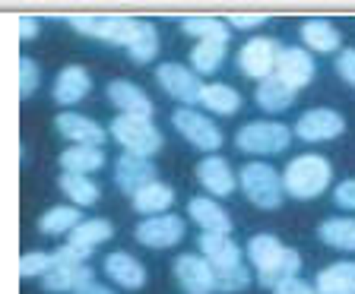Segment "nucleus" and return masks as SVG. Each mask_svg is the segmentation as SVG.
<instances>
[{
    "label": "nucleus",
    "mask_w": 355,
    "mask_h": 294,
    "mask_svg": "<svg viewBox=\"0 0 355 294\" xmlns=\"http://www.w3.org/2000/svg\"><path fill=\"white\" fill-rule=\"evenodd\" d=\"M273 76L298 92L302 86H308V82L314 80V57H311L304 48H279Z\"/></svg>",
    "instance_id": "f8f14e48"
},
{
    "label": "nucleus",
    "mask_w": 355,
    "mask_h": 294,
    "mask_svg": "<svg viewBox=\"0 0 355 294\" xmlns=\"http://www.w3.org/2000/svg\"><path fill=\"white\" fill-rule=\"evenodd\" d=\"M114 235V225L108 219H83L70 235H67V247H73L83 259H89V253L96 250L98 244L111 241Z\"/></svg>",
    "instance_id": "f3484780"
},
{
    "label": "nucleus",
    "mask_w": 355,
    "mask_h": 294,
    "mask_svg": "<svg viewBox=\"0 0 355 294\" xmlns=\"http://www.w3.org/2000/svg\"><path fill=\"white\" fill-rule=\"evenodd\" d=\"M105 273H108V279L114 285L127 288V291H137V288L146 285V269L130 253H108L105 257Z\"/></svg>",
    "instance_id": "6ab92c4d"
},
{
    "label": "nucleus",
    "mask_w": 355,
    "mask_h": 294,
    "mask_svg": "<svg viewBox=\"0 0 355 294\" xmlns=\"http://www.w3.org/2000/svg\"><path fill=\"white\" fill-rule=\"evenodd\" d=\"M266 22V16H229V29H260Z\"/></svg>",
    "instance_id": "79ce46f5"
},
{
    "label": "nucleus",
    "mask_w": 355,
    "mask_h": 294,
    "mask_svg": "<svg viewBox=\"0 0 355 294\" xmlns=\"http://www.w3.org/2000/svg\"><path fill=\"white\" fill-rule=\"evenodd\" d=\"M60 190L70 196V203H73L76 209L98 203V187L92 184L86 174H60Z\"/></svg>",
    "instance_id": "f704fd0d"
},
{
    "label": "nucleus",
    "mask_w": 355,
    "mask_h": 294,
    "mask_svg": "<svg viewBox=\"0 0 355 294\" xmlns=\"http://www.w3.org/2000/svg\"><path fill=\"white\" fill-rule=\"evenodd\" d=\"M51 269V253H26L19 259V273L26 279H35V275H44Z\"/></svg>",
    "instance_id": "4c0bfd02"
},
{
    "label": "nucleus",
    "mask_w": 355,
    "mask_h": 294,
    "mask_svg": "<svg viewBox=\"0 0 355 294\" xmlns=\"http://www.w3.org/2000/svg\"><path fill=\"white\" fill-rule=\"evenodd\" d=\"M127 54L137 64H149L159 54V32H155L153 22H137V32H133V42L127 44Z\"/></svg>",
    "instance_id": "72a5a7b5"
},
{
    "label": "nucleus",
    "mask_w": 355,
    "mask_h": 294,
    "mask_svg": "<svg viewBox=\"0 0 355 294\" xmlns=\"http://www.w3.org/2000/svg\"><path fill=\"white\" fill-rule=\"evenodd\" d=\"M60 165L64 174H92L105 165V149L96 146H70L67 152H60Z\"/></svg>",
    "instance_id": "bb28decb"
},
{
    "label": "nucleus",
    "mask_w": 355,
    "mask_h": 294,
    "mask_svg": "<svg viewBox=\"0 0 355 294\" xmlns=\"http://www.w3.org/2000/svg\"><path fill=\"white\" fill-rule=\"evenodd\" d=\"M111 140H118L121 149L127 155H140V158H153L159 149H162V133L153 120L146 118H127V114H118L108 127Z\"/></svg>",
    "instance_id": "7ed1b4c3"
},
{
    "label": "nucleus",
    "mask_w": 355,
    "mask_h": 294,
    "mask_svg": "<svg viewBox=\"0 0 355 294\" xmlns=\"http://www.w3.org/2000/svg\"><path fill=\"white\" fill-rule=\"evenodd\" d=\"M336 70H340V76L349 82V86L355 89V48H346V51H340V57H336Z\"/></svg>",
    "instance_id": "ea45409f"
},
{
    "label": "nucleus",
    "mask_w": 355,
    "mask_h": 294,
    "mask_svg": "<svg viewBox=\"0 0 355 294\" xmlns=\"http://www.w3.org/2000/svg\"><path fill=\"white\" fill-rule=\"evenodd\" d=\"M333 199H336V206L340 209H352L355 212V177L343 181V184L333 190Z\"/></svg>",
    "instance_id": "58836bf2"
},
{
    "label": "nucleus",
    "mask_w": 355,
    "mask_h": 294,
    "mask_svg": "<svg viewBox=\"0 0 355 294\" xmlns=\"http://www.w3.org/2000/svg\"><path fill=\"white\" fill-rule=\"evenodd\" d=\"M155 82H159V89H165V95L184 104L200 102V92H203V80L181 64H159L155 66Z\"/></svg>",
    "instance_id": "1a4fd4ad"
},
{
    "label": "nucleus",
    "mask_w": 355,
    "mask_h": 294,
    "mask_svg": "<svg viewBox=\"0 0 355 294\" xmlns=\"http://www.w3.org/2000/svg\"><path fill=\"white\" fill-rule=\"evenodd\" d=\"M197 181L203 184V190H209L213 196H229L235 190V174H232V165L219 155H209L197 165Z\"/></svg>",
    "instance_id": "412c9836"
},
{
    "label": "nucleus",
    "mask_w": 355,
    "mask_h": 294,
    "mask_svg": "<svg viewBox=\"0 0 355 294\" xmlns=\"http://www.w3.org/2000/svg\"><path fill=\"white\" fill-rule=\"evenodd\" d=\"M292 143V130L279 120H251L235 133V146L248 155H276Z\"/></svg>",
    "instance_id": "20e7f679"
},
{
    "label": "nucleus",
    "mask_w": 355,
    "mask_h": 294,
    "mask_svg": "<svg viewBox=\"0 0 355 294\" xmlns=\"http://www.w3.org/2000/svg\"><path fill=\"white\" fill-rule=\"evenodd\" d=\"M83 221V215H80V209L76 206H54V209H48V212L38 219V231L42 235H70V231L76 228Z\"/></svg>",
    "instance_id": "7c9ffc66"
},
{
    "label": "nucleus",
    "mask_w": 355,
    "mask_h": 294,
    "mask_svg": "<svg viewBox=\"0 0 355 294\" xmlns=\"http://www.w3.org/2000/svg\"><path fill=\"white\" fill-rule=\"evenodd\" d=\"M333 181V168L324 155H298L292 158L282 174V193L295 199H318L320 193L330 187Z\"/></svg>",
    "instance_id": "f03ea898"
},
{
    "label": "nucleus",
    "mask_w": 355,
    "mask_h": 294,
    "mask_svg": "<svg viewBox=\"0 0 355 294\" xmlns=\"http://www.w3.org/2000/svg\"><path fill=\"white\" fill-rule=\"evenodd\" d=\"M238 184H241L244 196L251 199L257 209H279L282 203V181L279 174H276L270 165L263 162H251V165H244L241 174H238Z\"/></svg>",
    "instance_id": "39448f33"
},
{
    "label": "nucleus",
    "mask_w": 355,
    "mask_h": 294,
    "mask_svg": "<svg viewBox=\"0 0 355 294\" xmlns=\"http://www.w3.org/2000/svg\"><path fill=\"white\" fill-rule=\"evenodd\" d=\"M181 237H184V221L178 215H153V219H143L137 225V241L143 247L165 250V247H175Z\"/></svg>",
    "instance_id": "9b49d317"
},
{
    "label": "nucleus",
    "mask_w": 355,
    "mask_h": 294,
    "mask_svg": "<svg viewBox=\"0 0 355 294\" xmlns=\"http://www.w3.org/2000/svg\"><path fill=\"white\" fill-rule=\"evenodd\" d=\"M44 279V291H70L76 294L83 285L92 282V269L86 263H54L51 259V269L42 275Z\"/></svg>",
    "instance_id": "a211bd4d"
},
{
    "label": "nucleus",
    "mask_w": 355,
    "mask_h": 294,
    "mask_svg": "<svg viewBox=\"0 0 355 294\" xmlns=\"http://www.w3.org/2000/svg\"><path fill=\"white\" fill-rule=\"evenodd\" d=\"M19 35H22V42L38 38V19L35 16H19Z\"/></svg>",
    "instance_id": "37998d69"
},
{
    "label": "nucleus",
    "mask_w": 355,
    "mask_h": 294,
    "mask_svg": "<svg viewBox=\"0 0 355 294\" xmlns=\"http://www.w3.org/2000/svg\"><path fill=\"white\" fill-rule=\"evenodd\" d=\"M171 124H175V130L181 133L191 146L203 149V152H216V149L222 146L219 127H216L207 114H200V111H193V108H178L175 114H171Z\"/></svg>",
    "instance_id": "0eeeda50"
},
{
    "label": "nucleus",
    "mask_w": 355,
    "mask_h": 294,
    "mask_svg": "<svg viewBox=\"0 0 355 294\" xmlns=\"http://www.w3.org/2000/svg\"><path fill=\"white\" fill-rule=\"evenodd\" d=\"M279 250H282V244H279V237H273V235H254L251 241H248V257H251L254 269H263Z\"/></svg>",
    "instance_id": "c9c22d12"
},
{
    "label": "nucleus",
    "mask_w": 355,
    "mask_h": 294,
    "mask_svg": "<svg viewBox=\"0 0 355 294\" xmlns=\"http://www.w3.org/2000/svg\"><path fill=\"white\" fill-rule=\"evenodd\" d=\"M273 294H314V288H311L308 282H302V279L295 275V279L279 282V285L273 288Z\"/></svg>",
    "instance_id": "a19ab883"
},
{
    "label": "nucleus",
    "mask_w": 355,
    "mask_h": 294,
    "mask_svg": "<svg viewBox=\"0 0 355 294\" xmlns=\"http://www.w3.org/2000/svg\"><path fill=\"white\" fill-rule=\"evenodd\" d=\"M76 294H114L111 288H105V285H96V282H89V285H83Z\"/></svg>",
    "instance_id": "c03bdc74"
},
{
    "label": "nucleus",
    "mask_w": 355,
    "mask_h": 294,
    "mask_svg": "<svg viewBox=\"0 0 355 294\" xmlns=\"http://www.w3.org/2000/svg\"><path fill=\"white\" fill-rule=\"evenodd\" d=\"M108 98H111V104H114L121 114H127V118L153 120V98H149L137 82H127V80L108 82Z\"/></svg>",
    "instance_id": "2eb2a0df"
},
{
    "label": "nucleus",
    "mask_w": 355,
    "mask_h": 294,
    "mask_svg": "<svg viewBox=\"0 0 355 294\" xmlns=\"http://www.w3.org/2000/svg\"><path fill=\"white\" fill-rule=\"evenodd\" d=\"M187 215L200 225V235H232V221L219 203L207 196H197L187 203Z\"/></svg>",
    "instance_id": "aec40b11"
},
{
    "label": "nucleus",
    "mask_w": 355,
    "mask_h": 294,
    "mask_svg": "<svg viewBox=\"0 0 355 294\" xmlns=\"http://www.w3.org/2000/svg\"><path fill=\"white\" fill-rule=\"evenodd\" d=\"M54 127H58L60 136H64V140H70L73 146H96V149H102L105 140H108V133L102 130V124L83 118V114H73V111L58 114Z\"/></svg>",
    "instance_id": "4468645a"
},
{
    "label": "nucleus",
    "mask_w": 355,
    "mask_h": 294,
    "mask_svg": "<svg viewBox=\"0 0 355 294\" xmlns=\"http://www.w3.org/2000/svg\"><path fill=\"white\" fill-rule=\"evenodd\" d=\"M298 269H302V257H298V250H292V247H282V250L263 266V269H257V282H260V285L276 288L279 282L295 279Z\"/></svg>",
    "instance_id": "5701e85b"
},
{
    "label": "nucleus",
    "mask_w": 355,
    "mask_h": 294,
    "mask_svg": "<svg viewBox=\"0 0 355 294\" xmlns=\"http://www.w3.org/2000/svg\"><path fill=\"white\" fill-rule=\"evenodd\" d=\"M314 294H355V263H330L314 282Z\"/></svg>",
    "instance_id": "b1692460"
},
{
    "label": "nucleus",
    "mask_w": 355,
    "mask_h": 294,
    "mask_svg": "<svg viewBox=\"0 0 355 294\" xmlns=\"http://www.w3.org/2000/svg\"><path fill=\"white\" fill-rule=\"evenodd\" d=\"M276 57H279V44H276L273 38H251V42L238 51V66H241V73L251 76V80H266V76H273V70H276Z\"/></svg>",
    "instance_id": "9d476101"
},
{
    "label": "nucleus",
    "mask_w": 355,
    "mask_h": 294,
    "mask_svg": "<svg viewBox=\"0 0 355 294\" xmlns=\"http://www.w3.org/2000/svg\"><path fill=\"white\" fill-rule=\"evenodd\" d=\"M181 29L191 38H197V42L229 44V26H225V19H216V16H191V19L181 22Z\"/></svg>",
    "instance_id": "c756f323"
},
{
    "label": "nucleus",
    "mask_w": 355,
    "mask_h": 294,
    "mask_svg": "<svg viewBox=\"0 0 355 294\" xmlns=\"http://www.w3.org/2000/svg\"><path fill=\"white\" fill-rule=\"evenodd\" d=\"M292 102H295V89H288L282 80H276V76H266V80H260L257 86V104L263 111H270V114H279V111L292 108Z\"/></svg>",
    "instance_id": "cd10ccee"
},
{
    "label": "nucleus",
    "mask_w": 355,
    "mask_h": 294,
    "mask_svg": "<svg viewBox=\"0 0 355 294\" xmlns=\"http://www.w3.org/2000/svg\"><path fill=\"white\" fill-rule=\"evenodd\" d=\"M343 130H346V120L333 108H311L295 120V136L304 143H330L343 136Z\"/></svg>",
    "instance_id": "6e6552de"
},
{
    "label": "nucleus",
    "mask_w": 355,
    "mask_h": 294,
    "mask_svg": "<svg viewBox=\"0 0 355 294\" xmlns=\"http://www.w3.org/2000/svg\"><path fill=\"white\" fill-rule=\"evenodd\" d=\"M114 181L124 193H140L146 184L155 181V165L153 158H140V155H121L118 162H114Z\"/></svg>",
    "instance_id": "dca6fc26"
},
{
    "label": "nucleus",
    "mask_w": 355,
    "mask_h": 294,
    "mask_svg": "<svg viewBox=\"0 0 355 294\" xmlns=\"http://www.w3.org/2000/svg\"><path fill=\"white\" fill-rule=\"evenodd\" d=\"M225 51H229V44L222 42H197L191 51V64H193V73L197 76H209L216 73L225 60Z\"/></svg>",
    "instance_id": "473e14b6"
},
{
    "label": "nucleus",
    "mask_w": 355,
    "mask_h": 294,
    "mask_svg": "<svg viewBox=\"0 0 355 294\" xmlns=\"http://www.w3.org/2000/svg\"><path fill=\"white\" fill-rule=\"evenodd\" d=\"M89 89H92V76L83 70V66H64L54 80V102L58 104H76L89 95Z\"/></svg>",
    "instance_id": "4be33fe9"
},
{
    "label": "nucleus",
    "mask_w": 355,
    "mask_h": 294,
    "mask_svg": "<svg viewBox=\"0 0 355 294\" xmlns=\"http://www.w3.org/2000/svg\"><path fill=\"white\" fill-rule=\"evenodd\" d=\"M175 279L178 285L191 294H209L216 291V275L209 269V263L197 253H184L175 259Z\"/></svg>",
    "instance_id": "ddd939ff"
},
{
    "label": "nucleus",
    "mask_w": 355,
    "mask_h": 294,
    "mask_svg": "<svg viewBox=\"0 0 355 294\" xmlns=\"http://www.w3.org/2000/svg\"><path fill=\"white\" fill-rule=\"evenodd\" d=\"M38 82H42V70H38V64L32 57H22L19 60V92H22V98L35 95Z\"/></svg>",
    "instance_id": "e433bc0d"
},
{
    "label": "nucleus",
    "mask_w": 355,
    "mask_h": 294,
    "mask_svg": "<svg viewBox=\"0 0 355 294\" xmlns=\"http://www.w3.org/2000/svg\"><path fill=\"white\" fill-rule=\"evenodd\" d=\"M200 250L216 275L219 291H244L251 273L241 266V250L232 244L229 235H200Z\"/></svg>",
    "instance_id": "f257e3e1"
},
{
    "label": "nucleus",
    "mask_w": 355,
    "mask_h": 294,
    "mask_svg": "<svg viewBox=\"0 0 355 294\" xmlns=\"http://www.w3.org/2000/svg\"><path fill=\"white\" fill-rule=\"evenodd\" d=\"M200 104L213 114H235L241 108V95H238V89L225 86V82H209L200 92Z\"/></svg>",
    "instance_id": "c85d7f7f"
},
{
    "label": "nucleus",
    "mask_w": 355,
    "mask_h": 294,
    "mask_svg": "<svg viewBox=\"0 0 355 294\" xmlns=\"http://www.w3.org/2000/svg\"><path fill=\"white\" fill-rule=\"evenodd\" d=\"M320 241L327 247H336V250L355 253V219H330L320 225Z\"/></svg>",
    "instance_id": "2f4dec72"
},
{
    "label": "nucleus",
    "mask_w": 355,
    "mask_h": 294,
    "mask_svg": "<svg viewBox=\"0 0 355 294\" xmlns=\"http://www.w3.org/2000/svg\"><path fill=\"white\" fill-rule=\"evenodd\" d=\"M133 209L140 215H146V219H153V215H162L165 209L175 203V190H171L168 184H162V181H153V184H146L140 193H133Z\"/></svg>",
    "instance_id": "393cba45"
},
{
    "label": "nucleus",
    "mask_w": 355,
    "mask_h": 294,
    "mask_svg": "<svg viewBox=\"0 0 355 294\" xmlns=\"http://www.w3.org/2000/svg\"><path fill=\"white\" fill-rule=\"evenodd\" d=\"M302 38H304V44H308L311 51H318V54L340 51V44H343L340 29L327 19H308L302 26Z\"/></svg>",
    "instance_id": "a878e982"
},
{
    "label": "nucleus",
    "mask_w": 355,
    "mask_h": 294,
    "mask_svg": "<svg viewBox=\"0 0 355 294\" xmlns=\"http://www.w3.org/2000/svg\"><path fill=\"white\" fill-rule=\"evenodd\" d=\"M137 22L140 19H127V16H76V19H70V26L89 38H98V42L127 48V44L133 42Z\"/></svg>",
    "instance_id": "423d86ee"
}]
</instances>
